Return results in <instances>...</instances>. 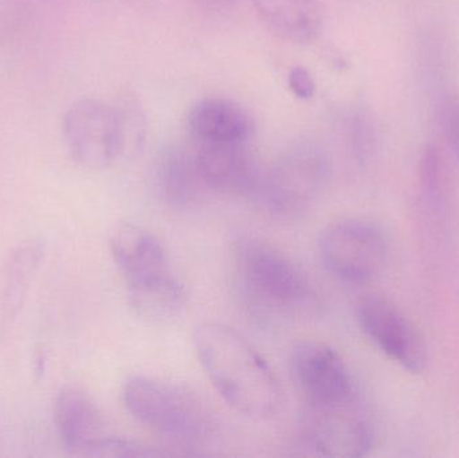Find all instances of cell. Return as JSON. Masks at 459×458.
Listing matches in <instances>:
<instances>
[{
  "instance_id": "cell-1",
  "label": "cell",
  "mask_w": 459,
  "mask_h": 458,
  "mask_svg": "<svg viewBox=\"0 0 459 458\" xmlns=\"http://www.w3.org/2000/svg\"><path fill=\"white\" fill-rule=\"evenodd\" d=\"M196 357L214 389L238 413L253 419L274 416L282 390L264 355L229 325L206 322L194 333Z\"/></svg>"
},
{
  "instance_id": "cell-2",
  "label": "cell",
  "mask_w": 459,
  "mask_h": 458,
  "mask_svg": "<svg viewBox=\"0 0 459 458\" xmlns=\"http://www.w3.org/2000/svg\"><path fill=\"white\" fill-rule=\"evenodd\" d=\"M123 402L140 424L155 432L172 454H204L214 444L218 424L210 406L191 387L148 376L124 384Z\"/></svg>"
},
{
  "instance_id": "cell-3",
  "label": "cell",
  "mask_w": 459,
  "mask_h": 458,
  "mask_svg": "<svg viewBox=\"0 0 459 458\" xmlns=\"http://www.w3.org/2000/svg\"><path fill=\"white\" fill-rule=\"evenodd\" d=\"M234 287L246 311L269 324L304 309L312 298L309 280L291 258L258 237L232 242Z\"/></svg>"
},
{
  "instance_id": "cell-4",
  "label": "cell",
  "mask_w": 459,
  "mask_h": 458,
  "mask_svg": "<svg viewBox=\"0 0 459 458\" xmlns=\"http://www.w3.org/2000/svg\"><path fill=\"white\" fill-rule=\"evenodd\" d=\"M331 164L325 150L312 140L291 143L262 174L255 202L281 218H294L325 190Z\"/></svg>"
},
{
  "instance_id": "cell-5",
  "label": "cell",
  "mask_w": 459,
  "mask_h": 458,
  "mask_svg": "<svg viewBox=\"0 0 459 458\" xmlns=\"http://www.w3.org/2000/svg\"><path fill=\"white\" fill-rule=\"evenodd\" d=\"M318 252L332 274L347 282L363 284L385 271L391 245L377 223L350 218L331 223L321 231Z\"/></svg>"
},
{
  "instance_id": "cell-6",
  "label": "cell",
  "mask_w": 459,
  "mask_h": 458,
  "mask_svg": "<svg viewBox=\"0 0 459 458\" xmlns=\"http://www.w3.org/2000/svg\"><path fill=\"white\" fill-rule=\"evenodd\" d=\"M302 437L317 456L359 458L374 448L377 432L359 395L332 405H305Z\"/></svg>"
},
{
  "instance_id": "cell-7",
  "label": "cell",
  "mask_w": 459,
  "mask_h": 458,
  "mask_svg": "<svg viewBox=\"0 0 459 458\" xmlns=\"http://www.w3.org/2000/svg\"><path fill=\"white\" fill-rule=\"evenodd\" d=\"M65 142L73 160L88 169L109 167L124 152L118 108L96 99L73 102L62 121Z\"/></svg>"
},
{
  "instance_id": "cell-8",
  "label": "cell",
  "mask_w": 459,
  "mask_h": 458,
  "mask_svg": "<svg viewBox=\"0 0 459 458\" xmlns=\"http://www.w3.org/2000/svg\"><path fill=\"white\" fill-rule=\"evenodd\" d=\"M356 317L364 335L403 370L420 374L428 366V347L414 323L388 298L368 295L359 301Z\"/></svg>"
},
{
  "instance_id": "cell-9",
  "label": "cell",
  "mask_w": 459,
  "mask_h": 458,
  "mask_svg": "<svg viewBox=\"0 0 459 458\" xmlns=\"http://www.w3.org/2000/svg\"><path fill=\"white\" fill-rule=\"evenodd\" d=\"M289 368L305 405H332L359 395L347 363L333 347L323 341L294 344L289 354Z\"/></svg>"
},
{
  "instance_id": "cell-10",
  "label": "cell",
  "mask_w": 459,
  "mask_h": 458,
  "mask_svg": "<svg viewBox=\"0 0 459 458\" xmlns=\"http://www.w3.org/2000/svg\"><path fill=\"white\" fill-rule=\"evenodd\" d=\"M195 156L206 188L255 201L264 172L259 171L248 143L199 144Z\"/></svg>"
},
{
  "instance_id": "cell-11",
  "label": "cell",
  "mask_w": 459,
  "mask_h": 458,
  "mask_svg": "<svg viewBox=\"0 0 459 458\" xmlns=\"http://www.w3.org/2000/svg\"><path fill=\"white\" fill-rule=\"evenodd\" d=\"M109 249L126 285L171 273L163 242L136 223L118 225L110 234Z\"/></svg>"
},
{
  "instance_id": "cell-12",
  "label": "cell",
  "mask_w": 459,
  "mask_h": 458,
  "mask_svg": "<svg viewBox=\"0 0 459 458\" xmlns=\"http://www.w3.org/2000/svg\"><path fill=\"white\" fill-rule=\"evenodd\" d=\"M53 413L62 445L70 454L88 457L93 446L107 437L101 410L91 395L78 387L59 390Z\"/></svg>"
},
{
  "instance_id": "cell-13",
  "label": "cell",
  "mask_w": 459,
  "mask_h": 458,
  "mask_svg": "<svg viewBox=\"0 0 459 458\" xmlns=\"http://www.w3.org/2000/svg\"><path fill=\"white\" fill-rule=\"evenodd\" d=\"M152 186L159 201L169 209L185 210L195 203L206 187L195 152L182 145L164 147L153 160Z\"/></svg>"
},
{
  "instance_id": "cell-14",
  "label": "cell",
  "mask_w": 459,
  "mask_h": 458,
  "mask_svg": "<svg viewBox=\"0 0 459 458\" xmlns=\"http://www.w3.org/2000/svg\"><path fill=\"white\" fill-rule=\"evenodd\" d=\"M187 128L198 145L248 143L254 123L250 113L237 102L212 97L191 108Z\"/></svg>"
},
{
  "instance_id": "cell-15",
  "label": "cell",
  "mask_w": 459,
  "mask_h": 458,
  "mask_svg": "<svg viewBox=\"0 0 459 458\" xmlns=\"http://www.w3.org/2000/svg\"><path fill=\"white\" fill-rule=\"evenodd\" d=\"M253 4L264 23L289 42H313L323 30L320 0H253Z\"/></svg>"
},
{
  "instance_id": "cell-16",
  "label": "cell",
  "mask_w": 459,
  "mask_h": 458,
  "mask_svg": "<svg viewBox=\"0 0 459 458\" xmlns=\"http://www.w3.org/2000/svg\"><path fill=\"white\" fill-rule=\"evenodd\" d=\"M128 298L137 316L147 322L163 323L174 319L185 309L187 292L171 272L128 285Z\"/></svg>"
},
{
  "instance_id": "cell-17",
  "label": "cell",
  "mask_w": 459,
  "mask_h": 458,
  "mask_svg": "<svg viewBox=\"0 0 459 458\" xmlns=\"http://www.w3.org/2000/svg\"><path fill=\"white\" fill-rule=\"evenodd\" d=\"M45 253L42 241L31 239L21 245L10 257L5 272L4 292H3V311L5 317H13L21 308L24 295L29 289L35 272L39 268Z\"/></svg>"
},
{
  "instance_id": "cell-18",
  "label": "cell",
  "mask_w": 459,
  "mask_h": 458,
  "mask_svg": "<svg viewBox=\"0 0 459 458\" xmlns=\"http://www.w3.org/2000/svg\"><path fill=\"white\" fill-rule=\"evenodd\" d=\"M347 136L353 158L360 166L371 161L377 150V131L374 116L367 108L356 107L347 118Z\"/></svg>"
},
{
  "instance_id": "cell-19",
  "label": "cell",
  "mask_w": 459,
  "mask_h": 458,
  "mask_svg": "<svg viewBox=\"0 0 459 458\" xmlns=\"http://www.w3.org/2000/svg\"><path fill=\"white\" fill-rule=\"evenodd\" d=\"M169 452L161 448L147 445L136 440L124 437L102 438L93 446L88 457L121 458V457H160L167 456Z\"/></svg>"
},
{
  "instance_id": "cell-20",
  "label": "cell",
  "mask_w": 459,
  "mask_h": 458,
  "mask_svg": "<svg viewBox=\"0 0 459 458\" xmlns=\"http://www.w3.org/2000/svg\"><path fill=\"white\" fill-rule=\"evenodd\" d=\"M124 134V152L126 150L139 151L145 142V118L142 109L134 104L118 108Z\"/></svg>"
},
{
  "instance_id": "cell-21",
  "label": "cell",
  "mask_w": 459,
  "mask_h": 458,
  "mask_svg": "<svg viewBox=\"0 0 459 458\" xmlns=\"http://www.w3.org/2000/svg\"><path fill=\"white\" fill-rule=\"evenodd\" d=\"M439 125L447 145L459 160V94H447L442 99Z\"/></svg>"
},
{
  "instance_id": "cell-22",
  "label": "cell",
  "mask_w": 459,
  "mask_h": 458,
  "mask_svg": "<svg viewBox=\"0 0 459 458\" xmlns=\"http://www.w3.org/2000/svg\"><path fill=\"white\" fill-rule=\"evenodd\" d=\"M420 177L426 190L431 195H439L442 187V164L438 150L434 145H428L420 159Z\"/></svg>"
},
{
  "instance_id": "cell-23",
  "label": "cell",
  "mask_w": 459,
  "mask_h": 458,
  "mask_svg": "<svg viewBox=\"0 0 459 458\" xmlns=\"http://www.w3.org/2000/svg\"><path fill=\"white\" fill-rule=\"evenodd\" d=\"M289 88L294 96L301 99H310L316 93V82L309 70L302 66L291 69L289 74Z\"/></svg>"
},
{
  "instance_id": "cell-24",
  "label": "cell",
  "mask_w": 459,
  "mask_h": 458,
  "mask_svg": "<svg viewBox=\"0 0 459 458\" xmlns=\"http://www.w3.org/2000/svg\"><path fill=\"white\" fill-rule=\"evenodd\" d=\"M201 2L206 3L209 5H223L232 2V0H201Z\"/></svg>"
}]
</instances>
